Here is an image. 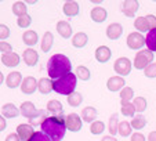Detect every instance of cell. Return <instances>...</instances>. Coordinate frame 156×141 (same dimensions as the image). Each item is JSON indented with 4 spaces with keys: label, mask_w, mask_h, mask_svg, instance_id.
<instances>
[{
    "label": "cell",
    "mask_w": 156,
    "mask_h": 141,
    "mask_svg": "<svg viewBox=\"0 0 156 141\" xmlns=\"http://www.w3.org/2000/svg\"><path fill=\"white\" fill-rule=\"evenodd\" d=\"M65 118L66 116H64V114H59L57 116H48L41 123V132L46 136H48L51 141H62L65 133H66Z\"/></svg>",
    "instance_id": "6da1fadb"
},
{
    "label": "cell",
    "mask_w": 156,
    "mask_h": 141,
    "mask_svg": "<svg viewBox=\"0 0 156 141\" xmlns=\"http://www.w3.org/2000/svg\"><path fill=\"white\" fill-rule=\"evenodd\" d=\"M72 72V62L64 54H54L47 62V74L51 79H59Z\"/></svg>",
    "instance_id": "7a4b0ae2"
},
{
    "label": "cell",
    "mask_w": 156,
    "mask_h": 141,
    "mask_svg": "<svg viewBox=\"0 0 156 141\" xmlns=\"http://www.w3.org/2000/svg\"><path fill=\"white\" fill-rule=\"evenodd\" d=\"M76 85H77V78H76V75L71 72V74L54 80L53 90L55 91L57 94H61V96H69V94L75 93Z\"/></svg>",
    "instance_id": "3957f363"
},
{
    "label": "cell",
    "mask_w": 156,
    "mask_h": 141,
    "mask_svg": "<svg viewBox=\"0 0 156 141\" xmlns=\"http://www.w3.org/2000/svg\"><path fill=\"white\" fill-rule=\"evenodd\" d=\"M153 61V53L149 50H140L134 58V68L136 69H145Z\"/></svg>",
    "instance_id": "277c9868"
},
{
    "label": "cell",
    "mask_w": 156,
    "mask_h": 141,
    "mask_svg": "<svg viewBox=\"0 0 156 141\" xmlns=\"http://www.w3.org/2000/svg\"><path fill=\"white\" fill-rule=\"evenodd\" d=\"M113 69H115V72L119 76H122V78L127 76L131 72V61L127 57H120V58H118L115 61Z\"/></svg>",
    "instance_id": "5b68a950"
},
{
    "label": "cell",
    "mask_w": 156,
    "mask_h": 141,
    "mask_svg": "<svg viewBox=\"0 0 156 141\" xmlns=\"http://www.w3.org/2000/svg\"><path fill=\"white\" fill-rule=\"evenodd\" d=\"M82 125H83L82 118L77 114H75V112L66 115V118H65V126H66V129L69 132H80L82 130Z\"/></svg>",
    "instance_id": "8992f818"
},
{
    "label": "cell",
    "mask_w": 156,
    "mask_h": 141,
    "mask_svg": "<svg viewBox=\"0 0 156 141\" xmlns=\"http://www.w3.org/2000/svg\"><path fill=\"white\" fill-rule=\"evenodd\" d=\"M144 44H145V38L140 32H133V33H130L129 38H127V46H129L131 50H138Z\"/></svg>",
    "instance_id": "52a82bcc"
},
{
    "label": "cell",
    "mask_w": 156,
    "mask_h": 141,
    "mask_svg": "<svg viewBox=\"0 0 156 141\" xmlns=\"http://www.w3.org/2000/svg\"><path fill=\"white\" fill-rule=\"evenodd\" d=\"M21 91L24 94H33L36 91V89H37V80L35 79L33 76H27L24 78V80H22V83H21Z\"/></svg>",
    "instance_id": "ba28073f"
},
{
    "label": "cell",
    "mask_w": 156,
    "mask_h": 141,
    "mask_svg": "<svg viewBox=\"0 0 156 141\" xmlns=\"http://www.w3.org/2000/svg\"><path fill=\"white\" fill-rule=\"evenodd\" d=\"M140 9V3L137 0H126L122 3V11L126 17H134L137 11Z\"/></svg>",
    "instance_id": "9c48e42d"
},
{
    "label": "cell",
    "mask_w": 156,
    "mask_h": 141,
    "mask_svg": "<svg viewBox=\"0 0 156 141\" xmlns=\"http://www.w3.org/2000/svg\"><path fill=\"white\" fill-rule=\"evenodd\" d=\"M17 134L20 136L21 141H29L30 137L35 134V132H33V127L30 126V125L21 123V125H18V127H17Z\"/></svg>",
    "instance_id": "30bf717a"
},
{
    "label": "cell",
    "mask_w": 156,
    "mask_h": 141,
    "mask_svg": "<svg viewBox=\"0 0 156 141\" xmlns=\"http://www.w3.org/2000/svg\"><path fill=\"white\" fill-rule=\"evenodd\" d=\"M122 35H123V27H122L120 24L115 22V24L108 25V28H106V36H108V39L118 40Z\"/></svg>",
    "instance_id": "8fae6325"
},
{
    "label": "cell",
    "mask_w": 156,
    "mask_h": 141,
    "mask_svg": "<svg viewBox=\"0 0 156 141\" xmlns=\"http://www.w3.org/2000/svg\"><path fill=\"white\" fill-rule=\"evenodd\" d=\"M124 85H126V82H124V78L122 76H112L106 82V87L109 91H119L124 87Z\"/></svg>",
    "instance_id": "7c38bea8"
},
{
    "label": "cell",
    "mask_w": 156,
    "mask_h": 141,
    "mask_svg": "<svg viewBox=\"0 0 156 141\" xmlns=\"http://www.w3.org/2000/svg\"><path fill=\"white\" fill-rule=\"evenodd\" d=\"M22 58H24V62L28 67H35L39 61V54L35 49H27L22 54Z\"/></svg>",
    "instance_id": "4fadbf2b"
},
{
    "label": "cell",
    "mask_w": 156,
    "mask_h": 141,
    "mask_svg": "<svg viewBox=\"0 0 156 141\" xmlns=\"http://www.w3.org/2000/svg\"><path fill=\"white\" fill-rule=\"evenodd\" d=\"M111 56H112V51H111V49H109L108 46H100L97 50H95V58H97V61L101 62V64L108 62Z\"/></svg>",
    "instance_id": "5bb4252c"
},
{
    "label": "cell",
    "mask_w": 156,
    "mask_h": 141,
    "mask_svg": "<svg viewBox=\"0 0 156 141\" xmlns=\"http://www.w3.org/2000/svg\"><path fill=\"white\" fill-rule=\"evenodd\" d=\"M97 116H98V112L94 107H86V108H83L82 115H80L82 121L87 122V123H93V122H95Z\"/></svg>",
    "instance_id": "9a60e30c"
},
{
    "label": "cell",
    "mask_w": 156,
    "mask_h": 141,
    "mask_svg": "<svg viewBox=\"0 0 156 141\" xmlns=\"http://www.w3.org/2000/svg\"><path fill=\"white\" fill-rule=\"evenodd\" d=\"M47 118H48V111H46V109H39V111L29 119V125L32 127L33 126H41V123H43Z\"/></svg>",
    "instance_id": "2e32d148"
},
{
    "label": "cell",
    "mask_w": 156,
    "mask_h": 141,
    "mask_svg": "<svg viewBox=\"0 0 156 141\" xmlns=\"http://www.w3.org/2000/svg\"><path fill=\"white\" fill-rule=\"evenodd\" d=\"M20 112H21V115H22V116L30 119V118H32L33 115L37 112V109H36V107H35V104H33V103H30V101H24V103L21 104Z\"/></svg>",
    "instance_id": "e0dca14e"
},
{
    "label": "cell",
    "mask_w": 156,
    "mask_h": 141,
    "mask_svg": "<svg viewBox=\"0 0 156 141\" xmlns=\"http://www.w3.org/2000/svg\"><path fill=\"white\" fill-rule=\"evenodd\" d=\"M20 56H18L17 53H7V54H3L2 56V62H3L6 67H9V68H14V67H17L18 64H20Z\"/></svg>",
    "instance_id": "ac0fdd59"
},
{
    "label": "cell",
    "mask_w": 156,
    "mask_h": 141,
    "mask_svg": "<svg viewBox=\"0 0 156 141\" xmlns=\"http://www.w3.org/2000/svg\"><path fill=\"white\" fill-rule=\"evenodd\" d=\"M57 32L64 39H69L72 36L73 31H72V27L69 22H66V21H59V22L57 24Z\"/></svg>",
    "instance_id": "d6986e66"
},
{
    "label": "cell",
    "mask_w": 156,
    "mask_h": 141,
    "mask_svg": "<svg viewBox=\"0 0 156 141\" xmlns=\"http://www.w3.org/2000/svg\"><path fill=\"white\" fill-rule=\"evenodd\" d=\"M91 20L94 21V22H104V21L108 18V13H106V10L104 9V7H94V9L91 10Z\"/></svg>",
    "instance_id": "ffe728a7"
},
{
    "label": "cell",
    "mask_w": 156,
    "mask_h": 141,
    "mask_svg": "<svg viewBox=\"0 0 156 141\" xmlns=\"http://www.w3.org/2000/svg\"><path fill=\"white\" fill-rule=\"evenodd\" d=\"M62 11H64L65 15H68V17H76V15L79 14L80 9L76 2H65Z\"/></svg>",
    "instance_id": "44dd1931"
},
{
    "label": "cell",
    "mask_w": 156,
    "mask_h": 141,
    "mask_svg": "<svg viewBox=\"0 0 156 141\" xmlns=\"http://www.w3.org/2000/svg\"><path fill=\"white\" fill-rule=\"evenodd\" d=\"M21 83H22V76H21L20 72H10L6 79V85L10 89H15L18 86H21Z\"/></svg>",
    "instance_id": "7402d4cb"
},
{
    "label": "cell",
    "mask_w": 156,
    "mask_h": 141,
    "mask_svg": "<svg viewBox=\"0 0 156 141\" xmlns=\"http://www.w3.org/2000/svg\"><path fill=\"white\" fill-rule=\"evenodd\" d=\"M2 112H3V116L4 118H17L18 115L21 114L20 112V109L17 108V107L14 105V104H11V103H7V104H4L3 105V108H2Z\"/></svg>",
    "instance_id": "603a6c76"
},
{
    "label": "cell",
    "mask_w": 156,
    "mask_h": 141,
    "mask_svg": "<svg viewBox=\"0 0 156 141\" xmlns=\"http://www.w3.org/2000/svg\"><path fill=\"white\" fill-rule=\"evenodd\" d=\"M87 42H88V36L86 35L84 32H77L76 35H73V38H72V44H73L75 47H77V49L84 47L86 44H87Z\"/></svg>",
    "instance_id": "cb8c5ba5"
},
{
    "label": "cell",
    "mask_w": 156,
    "mask_h": 141,
    "mask_svg": "<svg viewBox=\"0 0 156 141\" xmlns=\"http://www.w3.org/2000/svg\"><path fill=\"white\" fill-rule=\"evenodd\" d=\"M22 40H24V43L27 44V46L32 47L39 42V36L35 31H27V32L22 35Z\"/></svg>",
    "instance_id": "d4e9b609"
},
{
    "label": "cell",
    "mask_w": 156,
    "mask_h": 141,
    "mask_svg": "<svg viewBox=\"0 0 156 141\" xmlns=\"http://www.w3.org/2000/svg\"><path fill=\"white\" fill-rule=\"evenodd\" d=\"M53 43H54V35L51 32H46L43 39H41V50H43L44 53H48L51 46H53Z\"/></svg>",
    "instance_id": "484cf974"
},
{
    "label": "cell",
    "mask_w": 156,
    "mask_h": 141,
    "mask_svg": "<svg viewBox=\"0 0 156 141\" xmlns=\"http://www.w3.org/2000/svg\"><path fill=\"white\" fill-rule=\"evenodd\" d=\"M145 44H147L149 51H152V53L156 51V29H152L148 32L147 38H145Z\"/></svg>",
    "instance_id": "4316f807"
},
{
    "label": "cell",
    "mask_w": 156,
    "mask_h": 141,
    "mask_svg": "<svg viewBox=\"0 0 156 141\" xmlns=\"http://www.w3.org/2000/svg\"><path fill=\"white\" fill-rule=\"evenodd\" d=\"M37 89L41 94H48L53 90V82L50 79H46V78H41L37 82Z\"/></svg>",
    "instance_id": "83f0119b"
},
{
    "label": "cell",
    "mask_w": 156,
    "mask_h": 141,
    "mask_svg": "<svg viewBox=\"0 0 156 141\" xmlns=\"http://www.w3.org/2000/svg\"><path fill=\"white\" fill-rule=\"evenodd\" d=\"M47 111L50 112V114H53L54 116H57V115L62 114V104L59 103V101H57V100L48 101V104H47Z\"/></svg>",
    "instance_id": "f1b7e54d"
},
{
    "label": "cell",
    "mask_w": 156,
    "mask_h": 141,
    "mask_svg": "<svg viewBox=\"0 0 156 141\" xmlns=\"http://www.w3.org/2000/svg\"><path fill=\"white\" fill-rule=\"evenodd\" d=\"M27 10H28V7L24 2H15V3L12 4V13H14L18 18L22 17V15H27Z\"/></svg>",
    "instance_id": "f546056e"
},
{
    "label": "cell",
    "mask_w": 156,
    "mask_h": 141,
    "mask_svg": "<svg viewBox=\"0 0 156 141\" xmlns=\"http://www.w3.org/2000/svg\"><path fill=\"white\" fill-rule=\"evenodd\" d=\"M131 123H129L127 121H123L119 123V127H118V133L122 136V137H129L131 134Z\"/></svg>",
    "instance_id": "4dcf8cb0"
},
{
    "label": "cell",
    "mask_w": 156,
    "mask_h": 141,
    "mask_svg": "<svg viewBox=\"0 0 156 141\" xmlns=\"http://www.w3.org/2000/svg\"><path fill=\"white\" fill-rule=\"evenodd\" d=\"M147 126V119L142 115H137V116L133 118L131 121V127H134L136 130H141Z\"/></svg>",
    "instance_id": "1f68e13d"
},
{
    "label": "cell",
    "mask_w": 156,
    "mask_h": 141,
    "mask_svg": "<svg viewBox=\"0 0 156 141\" xmlns=\"http://www.w3.org/2000/svg\"><path fill=\"white\" fill-rule=\"evenodd\" d=\"M120 105H122V114H123L124 116H133L134 118L136 108H134V105H133L130 101H122Z\"/></svg>",
    "instance_id": "d6a6232c"
},
{
    "label": "cell",
    "mask_w": 156,
    "mask_h": 141,
    "mask_svg": "<svg viewBox=\"0 0 156 141\" xmlns=\"http://www.w3.org/2000/svg\"><path fill=\"white\" fill-rule=\"evenodd\" d=\"M76 78H79L80 80H88L91 78V72L88 68H86L84 65H80L76 69Z\"/></svg>",
    "instance_id": "836d02e7"
},
{
    "label": "cell",
    "mask_w": 156,
    "mask_h": 141,
    "mask_svg": "<svg viewBox=\"0 0 156 141\" xmlns=\"http://www.w3.org/2000/svg\"><path fill=\"white\" fill-rule=\"evenodd\" d=\"M118 127H119L118 114H112V116L109 118V125H108V130L111 133V136H115L118 133Z\"/></svg>",
    "instance_id": "e575fe53"
},
{
    "label": "cell",
    "mask_w": 156,
    "mask_h": 141,
    "mask_svg": "<svg viewBox=\"0 0 156 141\" xmlns=\"http://www.w3.org/2000/svg\"><path fill=\"white\" fill-rule=\"evenodd\" d=\"M82 101H83V96L80 93H77V91L68 96V104L71 107H79L82 104Z\"/></svg>",
    "instance_id": "d590c367"
},
{
    "label": "cell",
    "mask_w": 156,
    "mask_h": 141,
    "mask_svg": "<svg viewBox=\"0 0 156 141\" xmlns=\"http://www.w3.org/2000/svg\"><path fill=\"white\" fill-rule=\"evenodd\" d=\"M133 105H134V108H136L137 112H144L145 109H147V107H148V103H147V100H145L144 97H136L134 98Z\"/></svg>",
    "instance_id": "8d00e7d4"
},
{
    "label": "cell",
    "mask_w": 156,
    "mask_h": 141,
    "mask_svg": "<svg viewBox=\"0 0 156 141\" xmlns=\"http://www.w3.org/2000/svg\"><path fill=\"white\" fill-rule=\"evenodd\" d=\"M105 130V125L102 123L101 121H95L91 123V126H90V132H91V134H101V133Z\"/></svg>",
    "instance_id": "74e56055"
},
{
    "label": "cell",
    "mask_w": 156,
    "mask_h": 141,
    "mask_svg": "<svg viewBox=\"0 0 156 141\" xmlns=\"http://www.w3.org/2000/svg\"><path fill=\"white\" fill-rule=\"evenodd\" d=\"M134 27L138 29V32H145V31H148V32H149L145 17H138V18H136V21H134Z\"/></svg>",
    "instance_id": "f35d334b"
},
{
    "label": "cell",
    "mask_w": 156,
    "mask_h": 141,
    "mask_svg": "<svg viewBox=\"0 0 156 141\" xmlns=\"http://www.w3.org/2000/svg\"><path fill=\"white\" fill-rule=\"evenodd\" d=\"M134 96V91L131 87H123L120 90V100L122 101H130Z\"/></svg>",
    "instance_id": "ab89813d"
},
{
    "label": "cell",
    "mask_w": 156,
    "mask_h": 141,
    "mask_svg": "<svg viewBox=\"0 0 156 141\" xmlns=\"http://www.w3.org/2000/svg\"><path fill=\"white\" fill-rule=\"evenodd\" d=\"M17 24H18V27L20 28H28L32 24V17L30 15H22V17H20L18 18V21H17Z\"/></svg>",
    "instance_id": "60d3db41"
},
{
    "label": "cell",
    "mask_w": 156,
    "mask_h": 141,
    "mask_svg": "<svg viewBox=\"0 0 156 141\" xmlns=\"http://www.w3.org/2000/svg\"><path fill=\"white\" fill-rule=\"evenodd\" d=\"M144 74L147 78H156V62H152L144 69Z\"/></svg>",
    "instance_id": "b9f144b4"
},
{
    "label": "cell",
    "mask_w": 156,
    "mask_h": 141,
    "mask_svg": "<svg viewBox=\"0 0 156 141\" xmlns=\"http://www.w3.org/2000/svg\"><path fill=\"white\" fill-rule=\"evenodd\" d=\"M29 141H51L48 136H46L43 132H35V134L30 137Z\"/></svg>",
    "instance_id": "7bdbcfd3"
},
{
    "label": "cell",
    "mask_w": 156,
    "mask_h": 141,
    "mask_svg": "<svg viewBox=\"0 0 156 141\" xmlns=\"http://www.w3.org/2000/svg\"><path fill=\"white\" fill-rule=\"evenodd\" d=\"M10 36V28L4 24H0V40L4 42V39H7Z\"/></svg>",
    "instance_id": "ee69618b"
},
{
    "label": "cell",
    "mask_w": 156,
    "mask_h": 141,
    "mask_svg": "<svg viewBox=\"0 0 156 141\" xmlns=\"http://www.w3.org/2000/svg\"><path fill=\"white\" fill-rule=\"evenodd\" d=\"M147 20V25H148V29L152 31V29H156V17L153 14H149L145 17Z\"/></svg>",
    "instance_id": "f6af8a7d"
},
{
    "label": "cell",
    "mask_w": 156,
    "mask_h": 141,
    "mask_svg": "<svg viewBox=\"0 0 156 141\" xmlns=\"http://www.w3.org/2000/svg\"><path fill=\"white\" fill-rule=\"evenodd\" d=\"M0 53H12V46L7 42H0Z\"/></svg>",
    "instance_id": "bcb514c9"
},
{
    "label": "cell",
    "mask_w": 156,
    "mask_h": 141,
    "mask_svg": "<svg viewBox=\"0 0 156 141\" xmlns=\"http://www.w3.org/2000/svg\"><path fill=\"white\" fill-rule=\"evenodd\" d=\"M130 141H145V136L141 133H134L130 138Z\"/></svg>",
    "instance_id": "7dc6e473"
},
{
    "label": "cell",
    "mask_w": 156,
    "mask_h": 141,
    "mask_svg": "<svg viewBox=\"0 0 156 141\" xmlns=\"http://www.w3.org/2000/svg\"><path fill=\"white\" fill-rule=\"evenodd\" d=\"M6 141H21V138L17 133H10V134L6 137Z\"/></svg>",
    "instance_id": "c3c4849f"
},
{
    "label": "cell",
    "mask_w": 156,
    "mask_h": 141,
    "mask_svg": "<svg viewBox=\"0 0 156 141\" xmlns=\"http://www.w3.org/2000/svg\"><path fill=\"white\" fill-rule=\"evenodd\" d=\"M7 127V122H6V118L4 116H2L0 115V132H3L4 129Z\"/></svg>",
    "instance_id": "681fc988"
},
{
    "label": "cell",
    "mask_w": 156,
    "mask_h": 141,
    "mask_svg": "<svg viewBox=\"0 0 156 141\" xmlns=\"http://www.w3.org/2000/svg\"><path fill=\"white\" fill-rule=\"evenodd\" d=\"M148 141H156V132H151L148 134Z\"/></svg>",
    "instance_id": "f907efd6"
},
{
    "label": "cell",
    "mask_w": 156,
    "mask_h": 141,
    "mask_svg": "<svg viewBox=\"0 0 156 141\" xmlns=\"http://www.w3.org/2000/svg\"><path fill=\"white\" fill-rule=\"evenodd\" d=\"M101 141H118V140H116L113 136H104Z\"/></svg>",
    "instance_id": "816d5d0a"
},
{
    "label": "cell",
    "mask_w": 156,
    "mask_h": 141,
    "mask_svg": "<svg viewBox=\"0 0 156 141\" xmlns=\"http://www.w3.org/2000/svg\"><path fill=\"white\" fill-rule=\"evenodd\" d=\"M3 80H4V75H3V72H0V85L3 83Z\"/></svg>",
    "instance_id": "f5cc1de1"
}]
</instances>
